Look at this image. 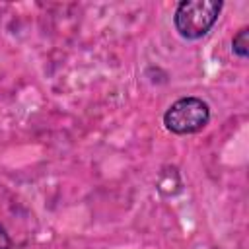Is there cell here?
Returning a JSON list of instances; mask_svg holds the SVG:
<instances>
[{"instance_id":"cell-2","label":"cell","mask_w":249,"mask_h":249,"mask_svg":"<svg viewBox=\"0 0 249 249\" xmlns=\"http://www.w3.org/2000/svg\"><path fill=\"white\" fill-rule=\"evenodd\" d=\"M210 121V107L204 99L187 95L173 101L163 113V124L169 132L185 136L202 130Z\"/></svg>"},{"instance_id":"cell-4","label":"cell","mask_w":249,"mask_h":249,"mask_svg":"<svg viewBox=\"0 0 249 249\" xmlns=\"http://www.w3.org/2000/svg\"><path fill=\"white\" fill-rule=\"evenodd\" d=\"M0 249H10V235L2 224H0Z\"/></svg>"},{"instance_id":"cell-1","label":"cell","mask_w":249,"mask_h":249,"mask_svg":"<svg viewBox=\"0 0 249 249\" xmlns=\"http://www.w3.org/2000/svg\"><path fill=\"white\" fill-rule=\"evenodd\" d=\"M220 12V0H183L177 4L173 14L175 31L187 41H196L212 29Z\"/></svg>"},{"instance_id":"cell-3","label":"cell","mask_w":249,"mask_h":249,"mask_svg":"<svg viewBox=\"0 0 249 249\" xmlns=\"http://www.w3.org/2000/svg\"><path fill=\"white\" fill-rule=\"evenodd\" d=\"M231 53L239 58L249 56V27H241L231 39Z\"/></svg>"}]
</instances>
